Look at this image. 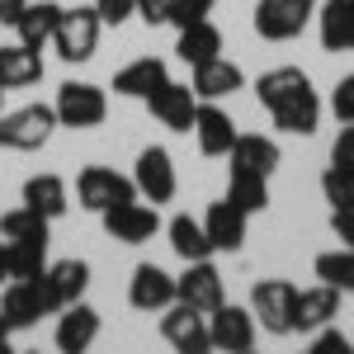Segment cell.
I'll return each mask as SVG.
<instances>
[{
    "label": "cell",
    "mask_w": 354,
    "mask_h": 354,
    "mask_svg": "<svg viewBox=\"0 0 354 354\" xmlns=\"http://www.w3.org/2000/svg\"><path fill=\"white\" fill-rule=\"evenodd\" d=\"M255 95H260V104L270 109L279 133H293V137L317 133V123H322V100H317V90L307 81V71H298V66H274V71H265V76L255 81Z\"/></svg>",
    "instance_id": "6da1fadb"
},
{
    "label": "cell",
    "mask_w": 354,
    "mask_h": 354,
    "mask_svg": "<svg viewBox=\"0 0 354 354\" xmlns=\"http://www.w3.org/2000/svg\"><path fill=\"white\" fill-rule=\"evenodd\" d=\"M57 128L62 123H57L53 104H24V109L0 113V147L5 151H38L53 142Z\"/></svg>",
    "instance_id": "7a4b0ae2"
},
{
    "label": "cell",
    "mask_w": 354,
    "mask_h": 354,
    "mask_svg": "<svg viewBox=\"0 0 354 354\" xmlns=\"http://www.w3.org/2000/svg\"><path fill=\"white\" fill-rule=\"evenodd\" d=\"M100 10L95 5H76V10H62V19H57V33H53V48L62 62H90L95 48H100Z\"/></svg>",
    "instance_id": "3957f363"
},
{
    "label": "cell",
    "mask_w": 354,
    "mask_h": 354,
    "mask_svg": "<svg viewBox=\"0 0 354 354\" xmlns=\"http://www.w3.org/2000/svg\"><path fill=\"white\" fill-rule=\"evenodd\" d=\"M293 302H298V288L288 279H260L250 288V312L270 335H293Z\"/></svg>",
    "instance_id": "277c9868"
},
{
    "label": "cell",
    "mask_w": 354,
    "mask_h": 354,
    "mask_svg": "<svg viewBox=\"0 0 354 354\" xmlns=\"http://www.w3.org/2000/svg\"><path fill=\"white\" fill-rule=\"evenodd\" d=\"M57 123L62 128H100L104 123V113H109V100H104V90L90 81H66L57 90Z\"/></svg>",
    "instance_id": "5b68a950"
},
{
    "label": "cell",
    "mask_w": 354,
    "mask_h": 354,
    "mask_svg": "<svg viewBox=\"0 0 354 354\" xmlns=\"http://www.w3.org/2000/svg\"><path fill=\"white\" fill-rule=\"evenodd\" d=\"M76 198H81V208H90V213H104L113 203L137 198V185L128 175L109 170V165H85L81 175H76Z\"/></svg>",
    "instance_id": "8992f818"
},
{
    "label": "cell",
    "mask_w": 354,
    "mask_h": 354,
    "mask_svg": "<svg viewBox=\"0 0 354 354\" xmlns=\"http://www.w3.org/2000/svg\"><path fill=\"white\" fill-rule=\"evenodd\" d=\"M312 15H317V0H260L255 5V33L270 43H288L307 28Z\"/></svg>",
    "instance_id": "52a82bcc"
},
{
    "label": "cell",
    "mask_w": 354,
    "mask_h": 354,
    "mask_svg": "<svg viewBox=\"0 0 354 354\" xmlns=\"http://www.w3.org/2000/svg\"><path fill=\"white\" fill-rule=\"evenodd\" d=\"M208 335H213V350L245 354V350H255L260 322H255L250 307H232V302H222V307L208 312Z\"/></svg>",
    "instance_id": "ba28073f"
},
{
    "label": "cell",
    "mask_w": 354,
    "mask_h": 354,
    "mask_svg": "<svg viewBox=\"0 0 354 354\" xmlns=\"http://www.w3.org/2000/svg\"><path fill=\"white\" fill-rule=\"evenodd\" d=\"M161 335L175 345L180 354H203L213 350V335H208V312H198V307H189V302H170L161 317Z\"/></svg>",
    "instance_id": "9c48e42d"
},
{
    "label": "cell",
    "mask_w": 354,
    "mask_h": 354,
    "mask_svg": "<svg viewBox=\"0 0 354 354\" xmlns=\"http://www.w3.org/2000/svg\"><path fill=\"white\" fill-rule=\"evenodd\" d=\"M133 185L147 203H170L180 180H175V161L165 147H142L137 151V165H133Z\"/></svg>",
    "instance_id": "30bf717a"
},
{
    "label": "cell",
    "mask_w": 354,
    "mask_h": 354,
    "mask_svg": "<svg viewBox=\"0 0 354 354\" xmlns=\"http://www.w3.org/2000/svg\"><path fill=\"white\" fill-rule=\"evenodd\" d=\"M100 222H104V232H109L113 241H123V245H142V241H151V236L161 232L156 203H137V198L104 208V213H100Z\"/></svg>",
    "instance_id": "8fae6325"
},
{
    "label": "cell",
    "mask_w": 354,
    "mask_h": 354,
    "mask_svg": "<svg viewBox=\"0 0 354 354\" xmlns=\"http://www.w3.org/2000/svg\"><path fill=\"white\" fill-rule=\"evenodd\" d=\"M147 109L151 118H161L170 133H194V113H198V95L194 85H180V81H161L151 95H147Z\"/></svg>",
    "instance_id": "7c38bea8"
},
{
    "label": "cell",
    "mask_w": 354,
    "mask_h": 354,
    "mask_svg": "<svg viewBox=\"0 0 354 354\" xmlns=\"http://www.w3.org/2000/svg\"><path fill=\"white\" fill-rule=\"evenodd\" d=\"M175 298L189 302V307H198V312H213V307H222V274L213 260H189V270L175 279Z\"/></svg>",
    "instance_id": "4fadbf2b"
},
{
    "label": "cell",
    "mask_w": 354,
    "mask_h": 354,
    "mask_svg": "<svg viewBox=\"0 0 354 354\" xmlns=\"http://www.w3.org/2000/svg\"><path fill=\"white\" fill-rule=\"evenodd\" d=\"M100 335V312L90 302H66L57 312V350L62 354H85Z\"/></svg>",
    "instance_id": "5bb4252c"
},
{
    "label": "cell",
    "mask_w": 354,
    "mask_h": 354,
    "mask_svg": "<svg viewBox=\"0 0 354 354\" xmlns=\"http://www.w3.org/2000/svg\"><path fill=\"white\" fill-rule=\"evenodd\" d=\"M194 137H198V151H203V156H227L232 142H236V123H232V113L222 109L218 100H198Z\"/></svg>",
    "instance_id": "9a60e30c"
},
{
    "label": "cell",
    "mask_w": 354,
    "mask_h": 354,
    "mask_svg": "<svg viewBox=\"0 0 354 354\" xmlns=\"http://www.w3.org/2000/svg\"><path fill=\"white\" fill-rule=\"evenodd\" d=\"M227 161H232V170H241V175H265L270 180L283 156H279V142H270L265 133H236Z\"/></svg>",
    "instance_id": "2e32d148"
},
{
    "label": "cell",
    "mask_w": 354,
    "mask_h": 354,
    "mask_svg": "<svg viewBox=\"0 0 354 354\" xmlns=\"http://www.w3.org/2000/svg\"><path fill=\"white\" fill-rule=\"evenodd\" d=\"M128 302L137 312H165L175 302V279L161 265H137L133 279H128Z\"/></svg>",
    "instance_id": "e0dca14e"
},
{
    "label": "cell",
    "mask_w": 354,
    "mask_h": 354,
    "mask_svg": "<svg viewBox=\"0 0 354 354\" xmlns=\"http://www.w3.org/2000/svg\"><path fill=\"white\" fill-rule=\"evenodd\" d=\"M340 317V288L317 283V288H298L293 302V330H322L326 322Z\"/></svg>",
    "instance_id": "ac0fdd59"
},
{
    "label": "cell",
    "mask_w": 354,
    "mask_h": 354,
    "mask_svg": "<svg viewBox=\"0 0 354 354\" xmlns=\"http://www.w3.org/2000/svg\"><path fill=\"white\" fill-rule=\"evenodd\" d=\"M245 222H250L245 208H236L232 198H218V203L208 208V218H203L213 250H227V255H232V250H241V245H245Z\"/></svg>",
    "instance_id": "d6986e66"
},
{
    "label": "cell",
    "mask_w": 354,
    "mask_h": 354,
    "mask_svg": "<svg viewBox=\"0 0 354 354\" xmlns=\"http://www.w3.org/2000/svg\"><path fill=\"white\" fill-rule=\"evenodd\" d=\"M194 95L198 100H227V95H236L245 85V71L236 62H227V57H213V62H203V66H194Z\"/></svg>",
    "instance_id": "ffe728a7"
},
{
    "label": "cell",
    "mask_w": 354,
    "mask_h": 354,
    "mask_svg": "<svg viewBox=\"0 0 354 354\" xmlns=\"http://www.w3.org/2000/svg\"><path fill=\"white\" fill-rule=\"evenodd\" d=\"M43 81V57L28 43H5L0 48V85L5 90H24V85Z\"/></svg>",
    "instance_id": "44dd1931"
},
{
    "label": "cell",
    "mask_w": 354,
    "mask_h": 354,
    "mask_svg": "<svg viewBox=\"0 0 354 354\" xmlns=\"http://www.w3.org/2000/svg\"><path fill=\"white\" fill-rule=\"evenodd\" d=\"M0 312H5V322H10V330L38 326V322L48 317L28 279H10V283H5V293H0Z\"/></svg>",
    "instance_id": "7402d4cb"
},
{
    "label": "cell",
    "mask_w": 354,
    "mask_h": 354,
    "mask_svg": "<svg viewBox=\"0 0 354 354\" xmlns=\"http://www.w3.org/2000/svg\"><path fill=\"white\" fill-rule=\"evenodd\" d=\"M317 24L326 53H354V0H326Z\"/></svg>",
    "instance_id": "603a6c76"
},
{
    "label": "cell",
    "mask_w": 354,
    "mask_h": 354,
    "mask_svg": "<svg viewBox=\"0 0 354 354\" xmlns=\"http://www.w3.org/2000/svg\"><path fill=\"white\" fill-rule=\"evenodd\" d=\"M24 203L33 208V213H43L48 222H57L66 208H71L66 180H62V175H28L24 180Z\"/></svg>",
    "instance_id": "cb8c5ba5"
},
{
    "label": "cell",
    "mask_w": 354,
    "mask_h": 354,
    "mask_svg": "<svg viewBox=\"0 0 354 354\" xmlns=\"http://www.w3.org/2000/svg\"><path fill=\"white\" fill-rule=\"evenodd\" d=\"M165 236H170V250L189 265V260H208L213 255V241H208V227L189 213H180V218L165 222Z\"/></svg>",
    "instance_id": "d4e9b609"
},
{
    "label": "cell",
    "mask_w": 354,
    "mask_h": 354,
    "mask_svg": "<svg viewBox=\"0 0 354 354\" xmlns=\"http://www.w3.org/2000/svg\"><path fill=\"white\" fill-rule=\"evenodd\" d=\"M161 81H170L161 57H137V62H128V66L113 76V90H118V95H128V100H147Z\"/></svg>",
    "instance_id": "484cf974"
},
{
    "label": "cell",
    "mask_w": 354,
    "mask_h": 354,
    "mask_svg": "<svg viewBox=\"0 0 354 354\" xmlns=\"http://www.w3.org/2000/svg\"><path fill=\"white\" fill-rule=\"evenodd\" d=\"M175 57H180L185 66H203V62H213V57H222V33H218V24L198 19V24L180 28V43H175Z\"/></svg>",
    "instance_id": "4316f807"
},
{
    "label": "cell",
    "mask_w": 354,
    "mask_h": 354,
    "mask_svg": "<svg viewBox=\"0 0 354 354\" xmlns=\"http://www.w3.org/2000/svg\"><path fill=\"white\" fill-rule=\"evenodd\" d=\"M57 19H62V5L57 0H38V5H24V15L15 19V28H19V43H28V48H48L57 33Z\"/></svg>",
    "instance_id": "83f0119b"
},
{
    "label": "cell",
    "mask_w": 354,
    "mask_h": 354,
    "mask_svg": "<svg viewBox=\"0 0 354 354\" xmlns=\"http://www.w3.org/2000/svg\"><path fill=\"white\" fill-rule=\"evenodd\" d=\"M48 283H53L62 307L66 302H81L85 288H90V265L85 260H57V265H48Z\"/></svg>",
    "instance_id": "f1b7e54d"
},
{
    "label": "cell",
    "mask_w": 354,
    "mask_h": 354,
    "mask_svg": "<svg viewBox=\"0 0 354 354\" xmlns=\"http://www.w3.org/2000/svg\"><path fill=\"white\" fill-rule=\"evenodd\" d=\"M312 274H317L322 283H330V288H340V293H354V245H340V250L317 255Z\"/></svg>",
    "instance_id": "f546056e"
},
{
    "label": "cell",
    "mask_w": 354,
    "mask_h": 354,
    "mask_svg": "<svg viewBox=\"0 0 354 354\" xmlns=\"http://www.w3.org/2000/svg\"><path fill=\"white\" fill-rule=\"evenodd\" d=\"M0 236L5 241H48V218L33 213L28 203H19V208H10L0 218Z\"/></svg>",
    "instance_id": "4dcf8cb0"
},
{
    "label": "cell",
    "mask_w": 354,
    "mask_h": 354,
    "mask_svg": "<svg viewBox=\"0 0 354 354\" xmlns=\"http://www.w3.org/2000/svg\"><path fill=\"white\" fill-rule=\"evenodd\" d=\"M227 198H232L236 208H245V213H265V208H270V180H265V175H241V170H232Z\"/></svg>",
    "instance_id": "1f68e13d"
},
{
    "label": "cell",
    "mask_w": 354,
    "mask_h": 354,
    "mask_svg": "<svg viewBox=\"0 0 354 354\" xmlns=\"http://www.w3.org/2000/svg\"><path fill=\"white\" fill-rule=\"evenodd\" d=\"M48 270V241H10V279H38Z\"/></svg>",
    "instance_id": "d6a6232c"
},
{
    "label": "cell",
    "mask_w": 354,
    "mask_h": 354,
    "mask_svg": "<svg viewBox=\"0 0 354 354\" xmlns=\"http://www.w3.org/2000/svg\"><path fill=\"white\" fill-rule=\"evenodd\" d=\"M322 194H326L330 208H354V170H335L330 165L322 175Z\"/></svg>",
    "instance_id": "836d02e7"
},
{
    "label": "cell",
    "mask_w": 354,
    "mask_h": 354,
    "mask_svg": "<svg viewBox=\"0 0 354 354\" xmlns=\"http://www.w3.org/2000/svg\"><path fill=\"white\" fill-rule=\"evenodd\" d=\"M213 5H218V0H170V24L189 28V24H198V19H208Z\"/></svg>",
    "instance_id": "e575fe53"
},
{
    "label": "cell",
    "mask_w": 354,
    "mask_h": 354,
    "mask_svg": "<svg viewBox=\"0 0 354 354\" xmlns=\"http://www.w3.org/2000/svg\"><path fill=\"white\" fill-rule=\"evenodd\" d=\"M330 113H335L340 123H354V76L335 81V90H330Z\"/></svg>",
    "instance_id": "d590c367"
},
{
    "label": "cell",
    "mask_w": 354,
    "mask_h": 354,
    "mask_svg": "<svg viewBox=\"0 0 354 354\" xmlns=\"http://www.w3.org/2000/svg\"><path fill=\"white\" fill-rule=\"evenodd\" d=\"M330 165L335 170H354V123H345L340 137L330 142Z\"/></svg>",
    "instance_id": "8d00e7d4"
},
{
    "label": "cell",
    "mask_w": 354,
    "mask_h": 354,
    "mask_svg": "<svg viewBox=\"0 0 354 354\" xmlns=\"http://www.w3.org/2000/svg\"><path fill=\"white\" fill-rule=\"evenodd\" d=\"M95 10H100V19L104 24H123V19H133L137 15V0H95Z\"/></svg>",
    "instance_id": "74e56055"
},
{
    "label": "cell",
    "mask_w": 354,
    "mask_h": 354,
    "mask_svg": "<svg viewBox=\"0 0 354 354\" xmlns=\"http://www.w3.org/2000/svg\"><path fill=\"white\" fill-rule=\"evenodd\" d=\"M335 350H340V354L350 350V335H345V330H335V326L326 322V330L312 340V354H335Z\"/></svg>",
    "instance_id": "f35d334b"
},
{
    "label": "cell",
    "mask_w": 354,
    "mask_h": 354,
    "mask_svg": "<svg viewBox=\"0 0 354 354\" xmlns=\"http://www.w3.org/2000/svg\"><path fill=\"white\" fill-rule=\"evenodd\" d=\"M137 19L142 24H170V0H137Z\"/></svg>",
    "instance_id": "ab89813d"
},
{
    "label": "cell",
    "mask_w": 354,
    "mask_h": 354,
    "mask_svg": "<svg viewBox=\"0 0 354 354\" xmlns=\"http://www.w3.org/2000/svg\"><path fill=\"white\" fill-rule=\"evenodd\" d=\"M330 232L340 245H354V208H330Z\"/></svg>",
    "instance_id": "60d3db41"
},
{
    "label": "cell",
    "mask_w": 354,
    "mask_h": 354,
    "mask_svg": "<svg viewBox=\"0 0 354 354\" xmlns=\"http://www.w3.org/2000/svg\"><path fill=\"white\" fill-rule=\"evenodd\" d=\"M24 5L28 0H0V24H15V19L24 15Z\"/></svg>",
    "instance_id": "b9f144b4"
},
{
    "label": "cell",
    "mask_w": 354,
    "mask_h": 354,
    "mask_svg": "<svg viewBox=\"0 0 354 354\" xmlns=\"http://www.w3.org/2000/svg\"><path fill=\"white\" fill-rule=\"evenodd\" d=\"M10 279V241H0V283Z\"/></svg>",
    "instance_id": "7bdbcfd3"
},
{
    "label": "cell",
    "mask_w": 354,
    "mask_h": 354,
    "mask_svg": "<svg viewBox=\"0 0 354 354\" xmlns=\"http://www.w3.org/2000/svg\"><path fill=\"white\" fill-rule=\"evenodd\" d=\"M10 350V322H5V312H0V354Z\"/></svg>",
    "instance_id": "ee69618b"
},
{
    "label": "cell",
    "mask_w": 354,
    "mask_h": 354,
    "mask_svg": "<svg viewBox=\"0 0 354 354\" xmlns=\"http://www.w3.org/2000/svg\"><path fill=\"white\" fill-rule=\"evenodd\" d=\"M0 109H5V85H0Z\"/></svg>",
    "instance_id": "f6af8a7d"
}]
</instances>
